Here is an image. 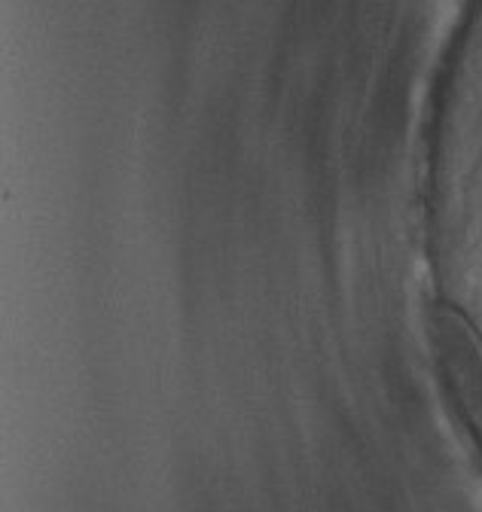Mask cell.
I'll use <instances>...</instances> for the list:
<instances>
[{
    "mask_svg": "<svg viewBox=\"0 0 482 512\" xmlns=\"http://www.w3.org/2000/svg\"><path fill=\"white\" fill-rule=\"evenodd\" d=\"M434 357L449 403L482 445V351L452 311L434 314Z\"/></svg>",
    "mask_w": 482,
    "mask_h": 512,
    "instance_id": "cell-1",
    "label": "cell"
}]
</instances>
